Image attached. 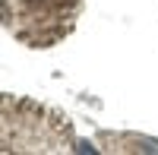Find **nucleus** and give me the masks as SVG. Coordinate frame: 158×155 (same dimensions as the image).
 Masks as SVG:
<instances>
[{
  "label": "nucleus",
  "mask_w": 158,
  "mask_h": 155,
  "mask_svg": "<svg viewBox=\"0 0 158 155\" xmlns=\"http://www.w3.org/2000/svg\"><path fill=\"white\" fill-rule=\"evenodd\" d=\"M76 10H79V0H22L16 16L19 19L16 35L29 44L48 48L70 32Z\"/></svg>",
  "instance_id": "1"
}]
</instances>
